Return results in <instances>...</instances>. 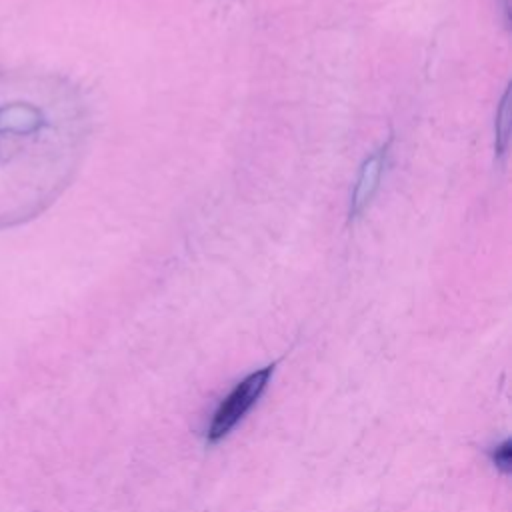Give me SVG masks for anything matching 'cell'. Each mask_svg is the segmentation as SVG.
<instances>
[{
    "mask_svg": "<svg viewBox=\"0 0 512 512\" xmlns=\"http://www.w3.org/2000/svg\"><path fill=\"white\" fill-rule=\"evenodd\" d=\"M86 138V104L68 78L0 72V230L56 202L80 166Z\"/></svg>",
    "mask_w": 512,
    "mask_h": 512,
    "instance_id": "obj_1",
    "label": "cell"
},
{
    "mask_svg": "<svg viewBox=\"0 0 512 512\" xmlns=\"http://www.w3.org/2000/svg\"><path fill=\"white\" fill-rule=\"evenodd\" d=\"M272 372H274V364L254 370L230 390V394L216 408L212 422L208 424V430H206L208 442L222 440L246 416V412L258 402V398L266 390Z\"/></svg>",
    "mask_w": 512,
    "mask_h": 512,
    "instance_id": "obj_2",
    "label": "cell"
},
{
    "mask_svg": "<svg viewBox=\"0 0 512 512\" xmlns=\"http://www.w3.org/2000/svg\"><path fill=\"white\" fill-rule=\"evenodd\" d=\"M382 170H384V152H374L370 154L358 172L356 184H354V192H352V200H350V214L358 216L374 198L380 178H382Z\"/></svg>",
    "mask_w": 512,
    "mask_h": 512,
    "instance_id": "obj_3",
    "label": "cell"
},
{
    "mask_svg": "<svg viewBox=\"0 0 512 512\" xmlns=\"http://www.w3.org/2000/svg\"><path fill=\"white\" fill-rule=\"evenodd\" d=\"M510 90L502 94L498 112H496V152L504 154L508 144V132H510Z\"/></svg>",
    "mask_w": 512,
    "mask_h": 512,
    "instance_id": "obj_4",
    "label": "cell"
},
{
    "mask_svg": "<svg viewBox=\"0 0 512 512\" xmlns=\"http://www.w3.org/2000/svg\"><path fill=\"white\" fill-rule=\"evenodd\" d=\"M490 460L492 464L502 472V474H510L512 470V442L504 440L498 446H494L490 450Z\"/></svg>",
    "mask_w": 512,
    "mask_h": 512,
    "instance_id": "obj_5",
    "label": "cell"
}]
</instances>
